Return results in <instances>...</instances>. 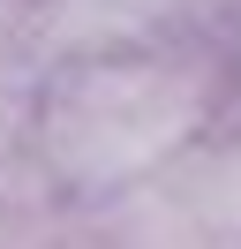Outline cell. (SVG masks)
Segmentation results:
<instances>
[{"label": "cell", "instance_id": "obj_1", "mask_svg": "<svg viewBox=\"0 0 241 249\" xmlns=\"http://www.w3.org/2000/svg\"><path fill=\"white\" fill-rule=\"evenodd\" d=\"M189 128H196V83L181 68H136V61L75 76L45 113L53 166L75 181H128L151 159H166Z\"/></svg>", "mask_w": 241, "mask_h": 249}]
</instances>
